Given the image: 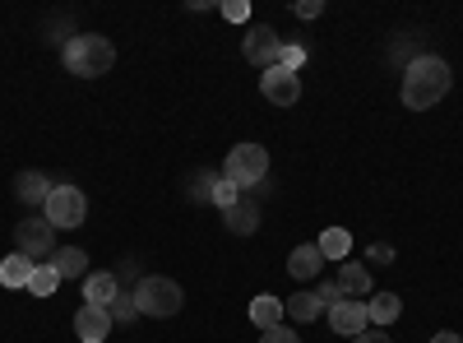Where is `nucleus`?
<instances>
[{
	"mask_svg": "<svg viewBox=\"0 0 463 343\" xmlns=\"http://www.w3.org/2000/svg\"><path fill=\"white\" fill-rule=\"evenodd\" d=\"M292 14H297V19H320V14H325V5H320V0H297Z\"/></svg>",
	"mask_w": 463,
	"mask_h": 343,
	"instance_id": "c756f323",
	"label": "nucleus"
},
{
	"mask_svg": "<svg viewBox=\"0 0 463 343\" xmlns=\"http://www.w3.org/2000/svg\"><path fill=\"white\" fill-rule=\"evenodd\" d=\"M218 172H209V167H195L185 176V200H195V205H213V190H218Z\"/></svg>",
	"mask_w": 463,
	"mask_h": 343,
	"instance_id": "f3484780",
	"label": "nucleus"
},
{
	"mask_svg": "<svg viewBox=\"0 0 463 343\" xmlns=\"http://www.w3.org/2000/svg\"><path fill=\"white\" fill-rule=\"evenodd\" d=\"M279 65H283V70H292V74H301V65H306V47H301V43H283Z\"/></svg>",
	"mask_w": 463,
	"mask_h": 343,
	"instance_id": "393cba45",
	"label": "nucleus"
},
{
	"mask_svg": "<svg viewBox=\"0 0 463 343\" xmlns=\"http://www.w3.org/2000/svg\"><path fill=\"white\" fill-rule=\"evenodd\" d=\"M329 325L338 329V334H362L371 320H366V301H357V297H343L338 307H329Z\"/></svg>",
	"mask_w": 463,
	"mask_h": 343,
	"instance_id": "1a4fd4ad",
	"label": "nucleus"
},
{
	"mask_svg": "<svg viewBox=\"0 0 463 343\" xmlns=\"http://www.w3.org/2000/svg\"><path fill=\"white\" fill-rule=\"evenodd\" d=\"M14 251L28 255L33 264H47L56 255V227L47 218H19L14 223Z\"/></svg>",
	"mask_w": 463,
	"mask_h": 343,
	"instance_id": "39448f33",
	"label": "nucleus"
},
{
	"mask_svg": "<svg viewBox=\"0 0 463 343\" xmlns=\"http://www.w3.org/2000/svg\"><path fill=\"white\" fill-rule=\"evenodd\" d=\"M52 181H47V172H19L14 176V195H19V205H47V195H52Z\"/></svg>",
	"mask_w": 463,
	"mask_h": 343,
	"instance_id": "9d476101",
	"label": "nucleus"
},
{
	"mask_svg": "<svg viewBox=\"0 0 463 343\" xmlns=\"http://www.w3.org/2000/svg\"><path fill=\"white\" fill-rule=\"evenodd\" d=\"M43 209H47L52 227H84V218H89V200L80 186H56Z\"/></svg>",
	"mask_w": 463,
	"mask_h": 343,
	"instance_id": "423d86ee",
	"label": "nucleus"
},
{
	"mask_svg": "<svg viewBox=\"0 0 463 343\" xmlns=\"http://www.w3.org/2000/svg\"><path fill=\"white\" fill-rule=\"evenodd\" d=\"M366 260H380V264H390V260H394V246H384V242H375V246L366 251Z\"/></svg>",
	"mask_w": 463,
	"mask_h": 343,
	"instance_id": "7c9ffc66",
	"label": "nucleus"
},
{
	"mask_svg": "<svg viewBox=\"0 0 463 343\" xmlns=\"http://www.w3.org/2000/svg\"><path fill=\"white\" fill-rule=\"evenodd\" d=\"M61 61H65L70 74H80V80H98V74H107L116 65V47L102 33H74V37H65Z\"/></svg>",
	"mask_w": 463,
	"mask_h": 343,
	"instance_id": "f03ea898",
	"label": "nucleus"
},
{
	"mask_svg": "<svg viewBox=\"0 0 463 343\" xmlns=\"http://www.w3.org/2000/svg\"><path fill=\"white\" fill-rule=\"evenodd\" d=\"M320 311H325V307H320V297H316V292H297V297L283 301V316H288V320H301V325H311Z\"/></svg>",
	"mask_w": 463,
	"mask_h": 343,
	"instance_id": "412c9836",
	"label": "nucleus"
},
{
	"mask_svg": "<svg viewBox=\"0 0 463 343\" xmlns=\"http://www.w3.org/2000/svg\"><path fill=\"white\" fill-rule=\"evenodd\" d=\"M334 283L343 288V297H366L371 292V270H366L362 260H343V270H338Z\"/></svg>",
	"mask_w": 463,
	"mask_h": 343,
	"instance_id": "2eb2a0df",
	"label": "nucleus"
},
{
	"mask_svg": "<svg viewBox=\"0 0 463 343\" xmlns=\"http://www.w3.org/2000/svg\"><path fill=\"white\" fill-rule=\"evenodd\" d=\"M74 334H80L84 343H102L111 334V316L102 307H80V316H74Z\"/></svg>",
	"mask_w": 463,
	"mask_h": 343,
	"instance_id": "9b49d317",
	"label": "nucleus"
},
{
	"mask_svg": "<svg viewBox=\"0 0 463 343\" xmlns=\"http://www.w3.org/2000/svg\"><path fill=\"white\" fill-rule=\"evenodd\" d=\"M56 288H61V274L52 270V260H47V264H37L33 279H28V292H33V297H52Z\"/></svg>",
	"mask_w": 463,
	"mask_h": 343,
	"instance_id": "5701e85b",
	"label": "nucleus"
},
{
	"mask_svg": "<svg viewBox=\"0 0 463 343\" xmlns=\"http://www.w3.org/2000/svg\"><path fill=\"white\" fill-rule=\"evenodd\" d=\"M260 343H301V334H297L292 325H274V329L260 334Z\"/></svg>",
	"mask_w": 463,
	"mask_h": 343,
	"instance_id": "cd10ccee",
	"label": "nucleus"
},
{
	"mask_svg": "<svg viewBox=\"0 0 463 343\" xmlns=\"http://www.w3.org/2000/svg\"><path fill=\"white\" fill-rule=\"evenodd\" d=\"M431 343H463V338H458V334H454V329H440V334H436V338H431Z\"/></svg>",
	"mask_w": 463,
	"mask_h": 343,
	"instance_id": "473e14b6",
	"label": "nucleus"
},
{
	"mask_svg": "<svg viewBox=\"0 0 463 343\" xmlns=\"http://www.w3.org/2000/svg\"><path fill=\"white\" fill-rule=\"evenodd\" d=\"M237 200H241V190H237V186H232L227 176H222V181H218V190H213V205H218V209L227 214L232 205H237Z\"/></svg>",
	"mask_w": 463,
	"mask_h": 343,
	"instance_id": "a878e982",
	"label": "nucleus"
},
{
	"mask_svg": "<svg viewBox=\"0 0 463 343\" xmlns=\"http://www.w3.org/2000/svg\"><path fill=\"white\" fill-rule=\"evenodd\" d=\"M107 316H111V325H116V320L130 325V320L139 316V307H135V292H130V288H121V297H116L111 307H107Z\"/></svg>",
	"mask_w": 463,
	"mask_h": 343,
	"instance_id": "b1692460",
	"label": "nucleus"
},
{
	"mask_svg": "<svg viewBox=\"0 0 463 343\" xmlns=\"http://www.w3.org/2000/svg\"><path fill=\"white\" fill-rule=\"evenodd\" d=\"M218 14H222V19H232V24H246V19H250V5H246V0H222Z\"/></svg>",
	"mask_w": 463,
	"mask_h": 343,
	"instance_id": "bb28decb",
	"label": "nucleus"
},
{
	"mask_svg": "<svg viewBox=\"0 0 463 343\" xmlns=\"http://www.w3.org/2000/svg\"><path fill=\"white\" fill-rule=\"evenodd\" d=\"M84 264H89V255L80 246H56V255H52V270L61 279H84Z\"/></svg>",
	"mask_w": 463,
	"mask_h": 343,
	"instance_id": "aec40b11",
	"label": "nucleus"
},
{
	"mask_svg": "<svg viewBox=\"0 0 463 343\" xmlns=\"http://www.w3.org/2000/svg\"><path fill=\"white\" fill-rule=\"evenodd\" d=\"M260 93L274 102V107H297V102H301V74H292V70H283V65L264 70V74H260Z\"/></svg>",
	"mask_w": 463,
	"mask_h": 343,
	"instance_id": "6e6552de",
	"label": "nucleus"
},
{
	"mask_svg": "<svg viewBox=\"0 0 463 343\" xmlns=\"http://www.w3.org/2000/svg\"><path fill=\"white\" fill-rule=\"evenodd\" d=\"M241 52H246V61H250L255 70H274V65H279V52H283V37L269 28V24H255V28H246Z\"/></svg>",
	"mask_w": 463,
	"mask_h": 343,
	"instance_id": "0eeeda50",
	"label": "nucleus"
},
{
	"mask_svg": "<svg viewBox=\"0 0 463 343\" xmlns=\"http://www.w3.org/2000/svg\"><path fill=\"white\" fill-rule=\"evenodd\" d=\"M33 270H37V264L28 260V255H5V260H0V283H5V288H28V279H33Z\"/></svg>",
	"mask_w": 463,
	"mask_h": 343,
	"instance_id": "6ab92c4d",
	"label": "nucleus"
},
{
	"mask_svg": "<svg viewBox=\"0 0 463 343\" xmlns=\"http://www.w3.org/2000/svg\"><path fill=\"white\" fill-rule=\"evenodd\" d=\"M222 223H227L232 237H250L255 227H260V205H255V200H237V205L222 214Z\"/></svg>",
	"mask_w": 463,
	"mask_h": 343,
	"instance_id": "4468645a",
	"label": "nucleus"
},
{
	"mask_svg": "<svg viewBox=\"0 0 463 343\" xmlns=\"http://www.w3.org/2000/svg\"><path fill=\"white\" fill-rule=\"evenodd\" d=\"M320 270H325V255H320V246H292V255H288V274H292L297 283L316 279Z\"/></svg>",
	"mask_w": 463,
	"mask_h": 343,
	"instance_id": "f8f14e48",
	"label": "nucleus"
},
{
	"mask_svg": "<svg viewBox=\"0 0 463 343\" xmlns=\"http://www.w3.org/2000/svg\"><path fill=\"white\" fill-rule=\"evenodd\" d=\"M121 297V283H116V274H89L84 279V307H111V301Z\"/></svg>",
	"mask_w": 463,
	"mask_h": 343,
	"instance_id": "ddd939ff",
	"label": "nucleus"
},
{
	"mask_svg": "<svg viewBox=\"0 0 463 343\" xmlns=\"http://www.w3.org/2000/svg\"><path fill=\"white\" fill-rule=\"evenodd\" d=\"M316 246H320V255H325V260H347V251H353V237H347L343 227H325Z\"/></svg>",
	"mask_w": 463,
	"mask_h": 343,
	"instance_id": "4be33fe9",
	"label": "nucleus"
},
{
	"mask_svg": "<svg viewBox=\"0 0 463 343\" xmlns=\"http://www.w3.org/2000/svg\"><path fill=\"white\" fill-rule=\"evenodd\" d=\"M232 186H264V176H269V148H260V144H237L227 154V172H222Z\"/></svg>",
	"mask_w": 463,
	"mask_h": 343,
	"instance_id": "20e7f679",
	"label": "nucleus"
},
{
	"mask_svg": "<svg viewBox=\"0 0 463 343\" xmlns=\"http://www.w3.org/2000/svg\"><path fill=\"white\" fill-rule=\"evenodd\" d=\"M130 292H135V307H139V316H158V320H167V316H176V311L185 307V292H181V283H176V279H163V274H148V279H139Z\"/></svg>",
	"mask_w": 463,
	"mask_h": 343,
	"instance_id": "7ed1b4c3",
	"label": "nucleus"
},
{
	"mask_svg": "<svg viewBox=\"0 0 463 343\" xmlns=\"http://www.w3.org/2000/svg\"><path fill=\"white\" fill-rule=\"evenodd\" d=\"M353 343H394V338H390V334H384V329H375V334H371V329H362V334H357Z\"/></svg>",
	"mask_w": 463,
	"mask_h": 343,
	"instance_id": "2f4dec72",
	"label": "nucleus"
},
{
	"mask_svg": "<svg viewBox=\"0 0 463 343\" xmlns=\"http://www.w3.org/2000/svg\"><path fill=\"white\" fill-rule=\"evenodd\" d=\"M449 84H454V74H449V65L440 56H417L408 65V74H403V107L427 111V107H436L449 93Z\"/></svg>",
	"mask_w": 463,
	"mask_h": 343,
	"instance_id": "f257e3e1",
	"label": "nucleus"
},
{
	"mask_svg": "<svg viewBox=\"0 0 463 343\" xmlns=\"http://www.w3.org/2000/svg\"><path fill=\"white\" fill-rule=\"evenodd\" d=\"M250 320H255L260 334H264V329H274V325H283V301H279L274 292L255 297V301H250Z\"/></svg>",
	"mask_w": 463,
	"mask_h": 343,
	"instance_id": "a211bd4d",
	"label": "nucleus"
},
{
	"mask_svg": "<svg viewBox=\"0 0 463 343\" xmlns=\"http://www.w3.org/2000/svg\"><path fill=\"white\" fill-rule=\"evenodd\" d=\"M399 316H403V301H399L394 292H375V297L366 301V320L380 325V329H384V325H394Z\"/></svg>",
	"mask_w": 463,
	"mask_h": 343,
	"instance_id": "dca6fc26",
	"label": "nucleus"
},
{
	"mask_svg": "<svg viewBox=\"0 0 463 343\" xmlns=\"http://www.w3.org/2000/svg\"><path fill=\"white\" fill-rule=\"evenodd\" d=\"M316 297H320V307L329 311V307H338V301H343V288L329 279V283H320V288H316Z\"/></svg>",
	"mask_w": 463,
	"mask_h": 343,
	"instance_id": "c85d7f7f",
	"label": "nucleus"
}]
</instances>
